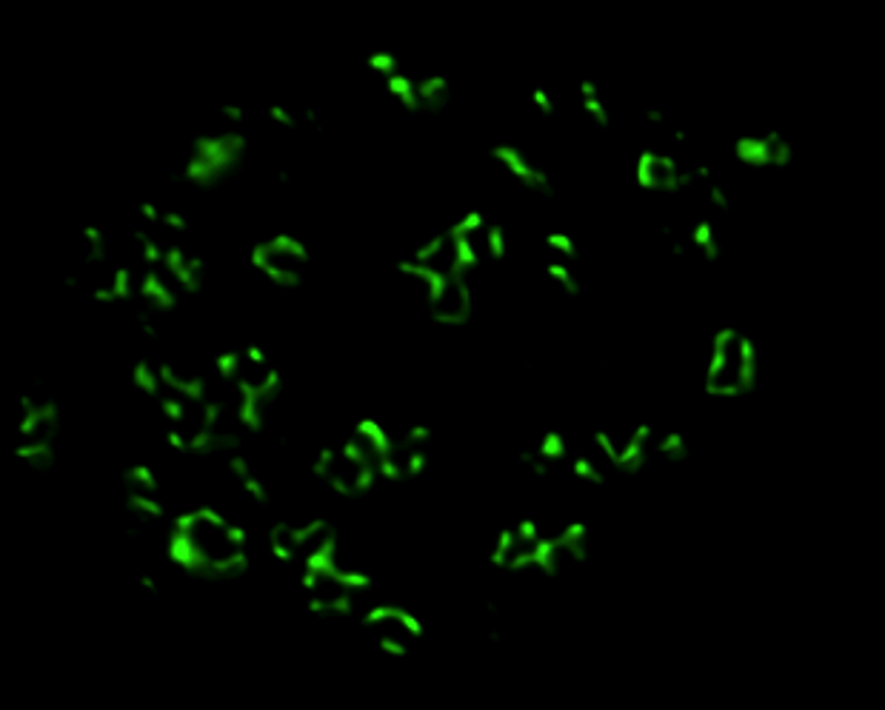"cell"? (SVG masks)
<instances>
[{"mask_svg":"<svg viewBox=\"0 0 885 710\" xmlns=\"http://www.w3.org/2000/svg\"><path fill=\"white\" fill-rule=\"evenodd\" d=\"M172 557L192 574L232 577L247 565V534L212 508H200L178 523Z\"/></svg>","mask_w":885,"mask_h":710,"instance_id":"cell-1","label":"cell"},{"mask_svg":"<svg viewBox=\"0 0 885 710\" xmlns=\"http://www.w3.org/2000/svg\"><path fill=\"white\" fill-rule=\"evenodd\" d=\"M760 377V354L754 339L740 328H720L712 337L706 363V392L717 399H737L754 392Z\"/></svg>","mask_w":885,"mask_h":710,"instance_id":"cell-2","label":"cell"},{"mask_svg":"<svg viewBox=\"0 0 885 710\" xmlns=\"http://www.w3.org/2000/svg\"><path fill=\"white\" fill-rule=\"evenodd\" d=\"M254 266L278 286H298V283H303V274L309 268V254L303 243L286 237V234H278V237L263 240L254 248Z\"/></svg>","mask_w":885,"mask_h":710,"instance_id":"cell-3","label":"cell"},{"mask_svg":"<svg viewBox=\"0 0 885 710\" xmlns=\"http://www.w3.org/2000/svg\"><path fill=\"white\" fill-rule=\"evenodd\" d=\"M223 365H227V372H229V377H232V383L238 385L240 392L247 394L249 399L266 397V394L278 392L280 388L278 368H274L272 359L260 352V348H254V346L238 348V352H232L223 357Z\"/></svg>","mask_w":885,"mask_h":710,"instance_id":"cell-4","label":"cell"},{"mask_svg":"<svg viewBox=\"0 0 885 710\" xmlns=\"http://www.w3.org/2000/svg\"><path fill=\"white\" fill-rule=\"evenodd\" d=\"M363 625L374 645L389 653H409L420 639V622L398 605H383Z\"/></svg>","mask_w":885,"mask_h":710,"instance_id":"cell-5","label":"cell"},{"mask_svg":"<svg viewBox=\"0 0 885 710\" xmlns=\"http://www.w3.org/2000/svg\"><path fill=\"white\" fill-rule=\"evenodd\" d=\"M474 312V292L463 277L440 280L438 292L429 303V317L440 326H463Z\"/></svg>","mask_w":885,"mask_h":710,"instance_id":"cell-6","label":"cell"},{"mask_svg":"<svg viewBox=\"0 0 885 710\" xmlns=\"http://www.w3.org/2000/svg\"><path fill=\"white\" fill-rule=\"evenodd\" d=\"M734 154L746 166L772 169L786 166L792 160V146L780 134H746L734 143Z\"/></svg>","mask_w":885,"mask_h":710,"instance_id":"cell-7","label":"cell"},{"mask_svg":"<svg viewBox=\"0 0 885 710\" xmlns=\"http://www.w3.org/2000/svg\"><path fill=\"white\" fill-rule=\"evenodd\" d=\"M634 178L646 192H674L686 183V174L677 160L660 152H643L634 166Z\"/></svg>","mask_w":885,"mask_h":710,"instance_id":"cell-8","label":"cell"},{"mask_svg":"<svg viewBox=\"0 0 885 710\" xmlns=\"http://www.w3.org/2000/svg\"><path fill=\"white\" fill-rule=\"evenodd\" d=\"M688 237H692V246L697 248V252L703 254V257L714 260L720 254L717 232H714V226L708 223V220H700V223H694V229H692V234H688Z\"/></svg>","mask_w":885,"mask_h":710,"instance_id":"cell-9","label":"cell"},{"mask_svg":"<svg viewBox=\"0 0 885 710\" xmlns=\"http://www.w3.org/2000/svg\"><path fill=\"white\" fill-rule=\"evenodd\" d=\"M657 452L663 454L666 459H674V463H677V459L686 457L688 443H686V437H683V434H677V432L663 434V439L657 443Z\"/></svg>","mask_w":885,"mask_h":710,"instance_id":"cell-10","label":"cell"}]
</instances>
